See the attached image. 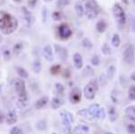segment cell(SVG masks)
<instances>
[{"instance_id": "8992f818", "label": "cell", "mask_w": 135, "mask_h": 134, "mask_svg": "<svg viewBox=\"0 0 135 134\" xmlns=\"http://www.w3.org/2000/svg\"><path fill=\"white\" fill-rule=\"evenodd\" d=\"M53 48L56 55L59 57V59L62 60V61H66L68 59V57H69V51H68V49L65 47H63L60 44H56V43L53 44Z\"/></svg>"}, {"instance_id": "9c48e42d", "label": "cell", "mask_w": 135, "mask_h": 134, "mask_svg": "<svg viewBox=\"0 0 135 134\" xmlns=\"http://www.w3.org/2000/svg\"><path fill=\"white\" fill-rule=\"evenodd\" d=\"M15 90L18 96H22V95H25L27 93L25 88V83L23 79L16 78L15 80Z\"/></svg>"}, {"instance_id": "ee69618b", "label": "cell", "mask_w": 135, "mask_h": 134, "mask_svg": "<svg viewBox=\"0 0 135 134\" xmlns=\"http://www.w3.org/2000/svg\"><path fill=\"white\" fill-rule=\"evenodd\" d=\"M10 134H23V132L19 127H13L10 131Z\"/></svg>"}, {"instance_id": "4316f807", "label": "cell", "mask_w": 135, "mask_h": 134, "mask_svg": "<svg viewBox=\"0 0 135 134\" xmlns=\"http://www.w3.org/2000/svg\"><path fill=\"white\" fill-rule=\"evenodd\" d=\"M1 52L4 59L6 60V61H8L11 59V51L7 46H4L1 49Z\"/></svg>"}, {"instance_id": "2e32d148", "label": "cell", "mask_w": 135, "mask_h": 134, "mask_svg": "<svg viewBox=\"0 0 135 134\" xmlns=\"http://www.w3.org/2000/svg\"><path fill=\"white\" fill-rule=\"evenodd\" d=\"M17 106H18L20 109H23V108H25L28 105V95L27 93L25 95H22V96H18V100H17L16 103Z\"/></svg>"}, {"instance_id": "4fadbf2b", "label": "cell", "mask_w": 135, "mask_h": 134, "mask_svg": "<svg viewBox=\"0 0 135 134\" xmlns=\"http://www.w3.org/2000/svg\"><path fill=\"white\" fill-rule=\"evenodd\" d=\"M42 55L44 57V59L49 62H52L54 59L53 56V51H52V48L51 45H46V46L43 47L42 49Z\"/></svg>"}, {"instance_id": "d4e9b609", "label": "cell", "mask_w": 135, "mask_h": 134, "mask_svg": "<svg viewBox=\"0 0 135 134\" xmlns=\"http://www.w3.org/2000/svg\"><path fill=\"white\" fill-rule=\"evenodd\" d=\"M16 70L21 78L26 79V78H28V77H29V74H28L27 70H26L25 68H22V67H16Z\"/></svg>"}, {"instance_id": "d6a6232c", "label": "cell", "mask_w": 135, "mask_h": 134, "mask_svg": "<svg viewBox=\"0 0 135 134\" xmlns=\"http://www.w3.org/2000/svg\"><path fill=\"white\" fill-rule=\"evenodd\" d=\"M128 96L132 101H135V85H132L128 90Z\"/></svg>"}, {"instance_id": "ba28073f", "label": "cell", "mask_w": 135, "mask_h": 134, "mask_svg": "<svg viewBox=\"0 0 135 134\" xmlns=\"http://www.w3.org/2000/svg\"><path fill=\"white\" fill-rule=\"evenodd\" d=\"M59 35L63 40H67V39H69L72 35V31L69 27V25L63 23V24H61L59 27Z\"/></svg>"}, {"instance_id": "7402d4cb", "label": "cell", "mask_w": 135, "mask_h": 134, "mask_svg": "<svg viewBox=\"0 0 135 134\" xmlns=\"http://www.w3.org/2000/svg\"><path fill=\"white\" fill-rule=\"evenodd\" d=\"M32 71H33L35 74H39L42 70V62L39 59H36L33 60L32 62Z\"/></svg>"}, {"instance_id": "ffe728a7", "label": "cell", "mask_w": 135, "mask_h": 134, "mask_svg": "<svg viewBox=\"0 0 135 134\" xmlns=\"http://www.w3.org/2000/svg\"><path fill=\"white\" fill-rule=\"evenodd\" d=\"M108 117H109V120L112 122H114L117 120V118H118V113H117L116 109L114 106L109 107V110H108Z\"/></svg>"}, {"instance_id": "74e56055", "label": "cell", "mask_w": 135, "mask_h": 134, "mask_svg": "<svg viewBox=\"0 0 135 134\" xmlns=\"http://www.w3.org/2000/svg\"><path fill=\"white\" fill-rule=\"evenodd\" d=\"M48 8L46 6H43L42 9V23H46L47 22V18H48Z\"/></svg>"}, {"instance_id": "b9f144b4", "label": "cell", "mask_w": 135, "mask_h": 134, "mask_svg": "<svg viewBox=\"0 0 135 134\" xmlns=\"http://www.w3.org/2000/svg\"><path fill=\"white\" fill-rule=\"evenodd\" d=\"M36 127H37V129L40 130V131H44V130L46 129V122H45V121H40V122L36 124Z\"/></svg>"}, {"instance_id": "bcb514c9", "label": "cell", "mask_w": 135, "mask_h": 134, "mask_svg": "<svg viewBox=\"0 0 135 134\" xmlns=\"http://www.w3.org/2000/svg\"><path fill=\"white\" fill-rule=\"evenodd\" d=\"M105 111H104V109L103 107H101V109H100V112H99V116H98V119L100 120H104V118H105Z\"/></svg>"}, {"instance_id": "f35d334b", "label": "cell", "mask_w": 135, "mask_h": 134, "mask_svg": "<svg viewBox=\"0 0 135 134\" xmlns=\"http://www.w3.org/2000/svg\"><path fill=\"white\" fill-rule=\"evenodd\" d=\"M91 64L95 67H97L100 64V58L98 55H94L91 59Z\"/></svg>"}, {"instance_id": "cb8c5ba5", "label": "cell", "mask_w": 135, "mask_h": 134, "mask_svg": "<svg viewBox=\"0 0 135 134\" xmlns=\"http://www.w3.org/2000/svg\"><path fill=\"white\" fill-rule=\"evenodd\" d=\"M95 28H97V31L100 32V33H103V32H105L106 28H107V23H105V21L101 20L97 23V25H95Z\"/></svg>"}, {"instance_id": "60d3db41", "label": "cell", "mask_w": 135, "mask_h": 134, "mask_svg": "<svg viewBox=\"0 0 135 134\" xmlns=\"http://www.w3.org/2000/svg\"><path fill=\"white\" fill-rule=\"evenodd\" d=\"M60 71V66L59 64H56L54 66H52L51 68V73L53 75H57Z\"/></svg>"}, {"instance_id": "8fae6325", "label": "cell", "mask_w": 135, "mask_h": 134, "mask_svg": "<svg viewBox=\"0 0 135 134\" xmlns=\"http://www.w3.org/2000/svg\"><path fill=\"white\" fill-rule=\"evenodd\" d=\"M60 119L62 121V124H68L71 125L72 122H74V117L73 114L69 111H61L60 113Z\"/></svg>"}, {"instance_id": "ac0fdd59", "label": "cell", "mask_w": 135, "mask_h": 134, "mask_svg": "<svg viewBox=\"0 0 135 134\" xmlns=\"http://www.w3.org/2000/svg\"><path fill=\"white\" fill-rule=\"evenodd\" d=\"M125 114L130 121L135 122V105H131L126 108Z\"/></svg>"}, {"instance_id": "816d5d0a", "label": "cell", "mask_w": 135, "mask_h": 134, "mask_svg": "<svg viewBox=\"0 0 135 134\" xmlns=\"http://www.w3.org/2000/svg\"><path fill=\"white\" fill-rule=\"evenodd\" d=\"M22 1L23 0H14V2H16V3H21Z\"/></svg>"}, {"instance_id": "44dd1931", "label": "cell", "mask_w": 135, "mask_h": 134, "mask_svg": "<svg viewBox=\"0 0 135 134\" xmlns=\"http://www.w3.org/2000/svg\"><path fill=\"white\" fill-rule=\"evenodd\" d=\"M63 105V100L60 97H53L51 100V108L54 110H57L60 107H61Z\"/></svg>"}, {"instance_id": "1f68e13d", "label": "cell", "mask_w": 135, "mask_h": 134, "mask_svg": "<svg viewBox=\"0 0 135 134\" xmlns=\"http://www.w3.org/2000/svg\"><path fill=\"white\" fill-rule=\"evenodd\" d=\"M75 10H76V13L77 14L79 17H82L84 16V7L82 6L81 4H76L75 5Z\"/></svg>"}, {"instance_id": "f907efd6", "label": "cell", "mask_w": 135, "mask_h": 134, "mask_svg": "<svg viewBox=\"0 0 135 134\" xmlns=\"http://www.w3.org/2000/svg\"><path fill=\"white\" fill-rule=\"evenodd\" d=\"M132 29H133V32H135V18H133V21H132Z\"/></svg>"}, {"instance_id": "603a6c76", "label": "cell", "mask_w": 135, "mask_h": 134, "mask_svg": "<svg viewBox=\"0 0 135 134\" xmlns=\"http://www.w3.org/2000/svg\"><path fill=\"white\" fill-rule=\"evenodd\" d=\"M115 72H116V68L114 65H110L107 68L106 70V77H107L108 80H113L115 76Z\"/></svg>"}, {"instance_id": "e575fe53", "label": "cell", "mask_w": 135, "mask_h": 134, "mask_svg": "<svg viewBox=\"0 0 135 134\" xmlns=\"http://www.w3.org/2000/svg\"><path fill=\"white\" fill-rule=\"evenodd\" d=\"M82 46L86 49H91L93 48V43L88 38H85V39H83V41H82Z\"/></svg>"}, {"instance_id": "f5cc1de1", "label": "cell", "mask_w": 135, "mask_h": 134, "mask_svg": "<svg viewBox=\"0 0 135 134\" xmlns=\"http://www.w3.org/2000/svg\"><path fill=\"white\" fill-rule=\"evenodd\" d=\"M104 134H114V133H112V132H104Z\"/></svg>"}, {"instance_id": "6da1fadb", "label": "cell", "mask_w": 135, "mask_h": 134, "mask_svg": "<svg viewBox=\"0 0 135 134\" xmlns=\"http://www.w3.org/2000/svg\"><path fill=\"white\" fill-rule=\"evenodd\" d=\"M18 27V22L10 14H4L0 17V30L4 34L13 33Z\"/></svg>"}, {"instance_id": "11a10c76", "label": "cell", "mask_w": 135, "mask_h": 134, "mask_svg": "<svg viewBox=\"0 0 135 134\" xmlns=\"http://www.w3.org/2000/svg\"><path fill=\"white\" fill-rule=\"evenodd\" d=\"M2 40H3V38H2V36H0V42H2Z\"/></svg>"}, {"instance_id": "484cf974", "label": "cell", "mask_w": 135, "mask_h": 134, "mask_svg": "<svg viewBox=\"0 0 135 134\" xmlns=\"http://www.w3.org/2000/svg\"><path fill=\"white\" fill-rule=\"evenodd\" d=\"M23 43L19 42H16V44L14 45V47H13V53H14V55H19L22 51H23Z\"/></svg>"}, {"instance_id": "d590c367", "label": "cell", "mask_w": 135, "mask_h": 134, "mask_svg": "<svg viewBox=\"0 0 135 134\" xmlns=\"http://www.w3.org/2000/svg\"><path fill=\"white\" fill-rule=\"evenodd\" d=\"M51 17L54 21H60L63 18V14L61 12H60V11H55V12L52 13Z\"/></svg>"}, {"instance_id": "9a60e30c", "label": "cell", "mask_w": 135, "mask_h": 134, "mask_svg": "<svg viewBox=\"0 0 135 134\" xmlns=\"http://www.w3.org/2000/svg\"><path fill=\"white\" fill-rule=\"evenodd\" d=\"M6 122H7V124H9V125L15 124L17 122V115L14 110H11V111L8 112L6 116Z\"/></svg>"}, {"instance_id": "836d02e7", "label": "cell", "mask_w": 135, "mask_h": 134, "mask_svg": "<svg viewBox=\"0 0 135 134\" xmlns=\"http://www.w3.org/2000/svg\"><path fill=\"white\" fill-rule=\"evenodd\" d=\"M55 89H56V92H57L58 95H60V96H63V95H64L65 87L63 86L62 84L56 83L55 84Z\"/></svg>"}, {"instance_id": "c3c4849f", "label": "cell", "mask_w": 135, "mask_h": 134, "mask_svg": "<svg viewBox=\"0 0 135 134\" xmlns=\"http://www.w3.org/2000/svg\"><path fill=\"white\" fill-rule=\"evenodd\" d=\"M4 120H5V115H4V113L2 112H0V124L4 122Z\"/></svg>"}, {"instance_id": "f6af8a7d", "label": "cell", "mask_w": 135, "mask_h": 134, "mask_svg": "<svg viewBox=\"0 0 135 134\" xmlns=\"http://www.w3.org/2000/svg\"><path fill=\"white\" fill-rule=\"evenodd\" d=\"M127 130L129 133L135 134V123H130L127 126Z\"/></svg>"}, {"instance_id": "ab89813d", "label": "cell", "mask_w": 135, "mask_h": 134, "mask_svg": "<svg viewBox=\"0 0 135 134\" xmlns=\"http://www.w3.org/2000/svg\"><path fill=\"white\" fill-rule=\"evenodd\" d=\"M70 4V1L69 0H58L57 2V6L59 7H65L66 6H69Z\"/></svg>"}, {"instance_id": "3957f363", "label": "cell", "mask_w": 135, "mask_h": 134, "mask_svg": "<svg viewBox=\"0 0 135 134\" xmlns=\"http://www.w3.org/2000/svg\"><path fill=\"white\" fill-rule=\"evenodd\" d=\"M113 13H114V16L115 17V19L117 20V22H118L119 24L124 25L126 22L125 13L124 10L123 9V7L119 4H114V7H113Z\"/></svg>"}, {"instance_id": "7a4b0ae2", "label": "cell", "mask_w": 135, "mask_h": 134, "mask_svg": "<svg viewBox=\"0 0 135 134\" xmlns=\"http://www.w3.org/2000/svg\"><path fill=\"white\" fill-rule=\"evenodd\" d=\"M97 90H98V81L97 79H93L86 84L84 87L83 94L88 100H93L95 96Z\"/></svg>"}, {"instance_id": "d6986e66", "label": "cell", "mask_w": 135, "mask_h": 134, "mask_svg": "<svg viewBox=\"0 0 135 134\" xmlns=\"http://www.w3.org/2000/svg\"><path fill=\"white\" fill-rule=\"evenodd\" d=\"M48 102H49V97H48V96H42V97H41L40 99H38V100L36 101L34 106H35L36 109H42L43 107H45L47 105Z\"/></svg>"}, {"instance_id": "83f0119b", "label": "cell", "mask_w": 135, "mask_h": 134, "mask_svg": "<svg viewBox=\"0 0 135 134\" xmlns=\"http://www.w3.org/2000/svg\"><path fill=\"white\" fill-rule=\"evenodd\" d=\"M82 74H83V76L85 77H92V76H94V74H95V71H94V70L92 68V67L91 66H86V68H84Z\"/></svg>"}, {"instance_id": "52a82bcc", "label": "cell", "mask_w": 135, "mask_h": 134, "mask_svg": "<svg viewBox=\"0 0 135 134\" xmlns=\"http://www.w3.org/2000/svg\"><path fill=\"white\" fill-rule=\"evenodd\" d=\"M69 99L71 103L73 105H77V103H80L82 99V92L78 87H74L69 93Z\"/></svg>"}, {"instance_id": "681fc988", "label": "cell", "mask_w": 135, "mask_h": 134, "mask_svg": "<svg viewBox=\"0 0 135 134\" xmlns=\"http://www.w3.org/2000/svg\"><path fill=\"white\" fill-rule=\"evenodd\" d=\"M131 79H132V80H133V81H135V71L133 73H132V75H131Z\"/></svg>"}, {"instance_id": "7dc6e473", "label": "cell", "mask_w": 135, "mask_h": 134, "mask_svg": "<svg viewBox=\"0 0 135 134\" xmlns=\"http://www.w3.org/2000/svg\"><path fill=\"white\" fill-rule=\"evenodd\" d=\"M38 3V0H28V6L31 8H34Z\"/></svg>"}, {"instance_id": "db71d44e", "label": "cell", "mask_w": 135, "mask_h": 134, "mask_svg": "<svg viewBox=\"0 0 135 134\" xmlns=\"http://www.w3.org/2000/svg\"><path fill=\"white\" fill-rule=\"evenodd\" d=\"M52 0H44V2H51Z\"/></svg>"}, {"instance_id": "8d00e7d4", "label": "cell", "mask_w": 135, "mask_h": 134, "mask_svg": "<svg viewBox=\"0 0 135 134\" xmlns=\"http://www.w3.org/2000/svg\"><path fill=\"white\" fill-rule=\"evenodd\" d=\"M77 114L80 117H84L86 119H89V114L88 112V108H84V109H81L79 111L77 112Z\"/></svg>"}, {"instance_id": "7c38bea8", "label": "cell", "mask_w": 135, "mask_h": 134, "mask_svg": "<svg viewBox=\"0 0 135 134\" xmlns=\"http://www.w3.org/2000/svg\"><path fill=\"white\" fill-rule=\"evenodd\" d=\"M22 13H23V19H25V21L26 22V23H27L29 26L33 24L34 21H35V18H34L33 14H32L27 8L25 7V6L22 7Z\"/></svg>"}, {"instance_id": "e0dca14e", "label": "cell", "mask_w": 135, "mask_h": 134, "mask_svg": "<svg viewBox=\"0 0 135 134\" xmlns=\"http://www.w3.org/2000/svg\"><path fill=\"white\" fill-rule=\"evenodd\" d=\"M73 62L77 70H81L83 67V58L79 53H75L73 55Z\"/></svg>"}, {"instance_id": "4dcf8cb0", "label": "cell", "mask_w": 135, "mask_h": 134, "mask_svg": "<svg viewBox=\"0 0 135 134\" xmlns=\"http://www.w3.org/2000/svg\"><path fill=\"white\" fill-rule=\"evenodd\" d=\"M98 83L101 86H105L108 83V78L105 74H101L99 76Z\"/></svg>"}, {"instance_id": "30bf717a", "label": "cell", "mask_w": 135, "mask_h": 134, "mask_svg": "<svg viewBox=\"0 0 135 134\" xmlns=\"http://www.w3.org/2000/svg\"><path fill=\"white\" fill-rule=\"evenodd\" d=\"M100 109L101 106L99 105V103H92L91 105H89L88 108L89 119H98Z\"/></svg>"}, {"instance_id": "277c9868", "label": "cell", "mask_w": 135, "mask_h": 134, "mask_svg": "<svg viewBox=\"0 0 135 134\" xmlns=\"http://www.w3.org/2000/svg\"><path fill=\"white\" fill-rule=\"evenodd\" d=\"M84 13L89 20H94V19H95L97 17V14H98L97 7H95V5L90 1L86 2V3L85 4Z\"/></svg>"}, {"instance_id": "7bdbcfd3", "label": "cell", "mask_w": 135, "mask_h": 134, "mask_svg": "<svg viewBox=\"0 0 135 134\" xmlns=\"http://www.w3.org/2000/svg\"><path fill=\"white\" fill-rule=\"evenodd\" d=\"M63 132L65 134H72V128L70 125L63 124Z\"/></svg>"}, {"instance_id": "f1b7e54d", "label": "cell", "mask_w": 135, "mask_h": 134, "mask_svg": "<svg viewBox=\"0 0 135 134\" xmlns=\"http://www.w3.org/2000/svg\"><path fill=\"white\" fill-rule=\"evenodd\" d=\"M112 44L114 48H118L121 44V38H120L119 34L117 33H114L113 35V38H112Z\"/></svg>"}, {"instance_id": "5b68a950", "label": "cell", "mask_w": 135, "mask_h": 134, "mask_svg": "<svg viewBox=\"0 0 135 134\" xmlns=\"http://www.w3.org/2000/svg\"><path fill=\"white\" fill-rule=\"evenodd\" d=\"M123 59L126 64L131 65L134 62V49L132 44H129L126 47L123 54Z\"/></svg>"}, {"instance_id": "5bb4252c", "label": "cell", "mask_w": 135, "mask_h": 134, "mask_svg": "<svg viewBox=\"0 0 135 134\" xmlns=\"http://www.w3.org/2000/svg\"><path fill=\"white\" fill-rule=\"evenodd\" d=\"M89 131V127L85 124H78L72 129V134H86Z\"/></svg>"}, {"instance_id": "9f6ffc18", "label": "cell", "mask_w": 135, "mask_h": 134, "mask_svg": "<svg viewBox=\"0 0 135 134\" xmlns=\"http://www.w3.org/2000/svg\"><path fill=\"white\" fill-rule=\"evenodd\" d=\"M134 3H135V0H134Z\"/></svg>"}, {"instance_id": "f546056e", "label": "cell", "mask_w": 135, "mask_h": 134, "mask_svg": "<svg viewBox=\"0 0 135 134\" xmlns=\"http://www.w3.org/2000/svg\"><path fill=\"white\" fill-rule=\"evenodd\" d=\"M101 51H102V53L104 54V55H110L111 52H112V49H111L110 46L107 44V43H104L103 45H102L101 47Z\"/></svg>"}]
</instances>
